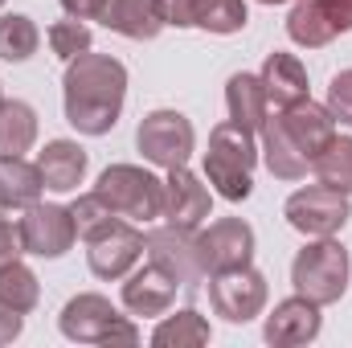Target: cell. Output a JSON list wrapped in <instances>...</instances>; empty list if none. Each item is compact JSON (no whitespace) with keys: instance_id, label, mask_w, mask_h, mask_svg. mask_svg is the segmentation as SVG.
I'll list each match as a JSON object with an SVG mask.
<instances>
[{"instance_id":"9","label":"cell","mask_w":352,"mask_h":348,"mask_svg":"<svg viewBox=\"0 0 352 348\" xmlns=\"http://www.w3.org/2000/svg\"><path fill=\"white\" fill-rule=\"evenodd\" d=\"M197 254L213 270H238L250 259V230L238 226V221H226V226H217L213 234H205L197 242Z\"/></svg>"},{"instance_id":"27","label":"cell","mask_w":352,"mask_h":348,"mask_svg":"<svg viewBox=\"0 0 352 348\" xmlns=\"http://www.w3.org/2000/svg\"><path fill=\"white\" fill-rule=\"evenodd\" d=\"M62 4L78 17H102V8H107V0H62Z\"/></svg>"},{"instance_id":"3","label":"cell","mask_w":352,"mask_h":348,"mask_svg":"<svg viewBox=\"0 0 352 348\" xmlns=\"http://www.w3.org/2000/svg\"><path fill=\"white\" fill-rule=\"evenodd\" d=\"M98 197H102V205L111 213H127V217H152L164 205L160 184L148 173H135V168H111V173H102Z\"/></svg>"},{"instance_id":"15","label":"cell","mask_w":352,"mask_h":348,"mask_svg":"<svg viewBox=\"0 0 352 348\" xmlns=\"http://www.w3.org/2000/svg\"><path fill=\"white\" fill-rule=\"evenodd\" d=\"M316 332H320V316H316V307H311V303H303V299L283 303V307L270 316V324H266V340H270V345L311 340Z\"/></svg>"},{"instance_id":"1","label":"cell","mask_w":352,"mask_h":348,"mask_svg":"<svg viewBox=\"0 0 352 348\" xmlns=\"http://www.w3.org/2000/svg\"><path fill=\"white\" fill-rule=\"evenodd\" d=\"M123 102V66L111 58H78V66L66 74V115L78 131L102 135L115 127Z\"/></svg>"},{"instance_id":"19","label":"cell","mask_w":352,"mask_h":348,"mask_svg":"<svg viewBox=\"0 0 352 348\" xmlns=\"http://www.w3.org/2000/svg\"><path fill=\"white\" fill-rule=\"evenodd\" d=\"M230 111H234V123L258 127L263 123V83H254L250 74L230 78Z\"/></svg>"},{"instance_id":"2","label":"cell","mask_w":352,"mask_h":348,"mask_svg":"<svg viewBox=\"0 0 352 348\" xmlns=\"http://www.w3.org/2000/svg\"><path fill=\"white\" fill-rule=\"evenodd\" d=\"M250 164H254V144H250V135L242 131V123L217 127V131H213V144H209L205 173H209V180L221 188V197H230V201L250 197Z\"/></svg>"},{"instance_id":"4","label":"cell","mask_w":352,"mask_h":348,"mask_svg":"<svg viewBox=\"0 0 352 348\" xmlns=\"http://www.w3.org/2000/svg\"><path fill=\"white\" fill-rule=\"evenodd\" d=\"M344 279H349V259L340 246L324 242V246H311L295 259V283L303 295H311L316 303H328L344 291Z\"/></svg>"},{"instance_id":"11","label":"cell","mask_w":352,"mask_h":348,"mask_svg":"<svg viewBox=\"0 0 352 348\" xmlns=\"http://www.w3.org/2000/svg\"><path fill=\"white\" fill-rule=\"evenodd\" d=\"M205 213H209V193L188 173L173 168V180H168V221L176 230H192Z\"/></svg>"},{"instance_id":"20","label":"cell","mask_w":352,"mask_h":348,"mask_svg":"<svg viewBox=\"0 0 352 348\" xmlns=\"http://www.w3.org/2000/svg\"><path fill=\"white\" fill-rule=\"evenodd\" d=\"M324 184L336 193H352V140H328V152L316 156Z\"/></svg>"},{"instance_id":"16","label":"cell","mask_w":352,"mask_h":348,"mask_svg":"<svg viewBox=\"0 0 352 348\" xmlns=\"http://www.w3.org/2000/svg\"><path fill=\"white\" fill-rule=\"evenodd\" d=\"M263 83H266V94H270L274 102H283V107H291V102H299V98L307 94V78H303L299 62L287 58V54H274V58L266 62Z\"/></svg>"},{"instance_id":"26","label":"cell","mask_w":352,"mask_h":348,"mask_svg":"<svg viewBox=\"0 0 352 348\" xmlns=\"http://www.w3.org/2000/svg\"><path fill=\"white\" fill-rule=\"evenodd\" d=\"M16 238H21V234H16V230L4 221V226H0V270L16 259Z\"/></svg>"},{"instance_id":"21","label":"cell","mask_w":352,"mask_h":348,"mask_svg":"<svg viewBox=\"0 0 352 348\" xmlns=\"http://www.w3.org/2000/svg\"><path fill=\"white\" fill-rule=\"evenodd\" d=\"M33 50H37V29L29 25V17H4L0 21V58L25 62Z\"/></svg>"},{"instance_id":"5","label":"cell","mask_w":352,"mask_h":348,"mask_svg":"<svg viewBox=\"0 0 352 348\" xmlns=\"http://www.w3.org/2000/svg\"><path fill=\"white\" fill-rule=\"evenodd\" d=\"M140 152L156 164L180 168L192 152V127L184 123V115L176 111H156L152 119H144L140 127Z\"/></svg>"},{"instance_id":"18","label":"cell","mask_w":352,"mask_h":348,"mask_svg":"<svg viewBox=\"0 0 352 348\" xmlns=\"http://www.w3.org/2000/svg\"><path fill=\"white\" fill-rule=\"evenodd\" d=\"M33 140V111L25 102H4L0 107V156L25 152Z\"/></svg>"},{"instance_id":"25","label":"cell","mask_w":352,"mask_h":348,"mask_svg":"<svg viewBox=\"0 0 352 348\" xmlns=\"http://www.w3.org/2000/svg\"><path fill=\"white\" fill-rule=\"evenodd\" d=\"M332 102H336L340 119H349L352 123V74H340V78L332 83Z\"/></svg>"},{"instance_id":"13","label":"cell","mask_w":352,"mask_h":348,"mask_svg":"<svg viewBox=\"0 0 352 348\" xmlns=\"http://www.w3.org/2000/svg\"><path fill=\"white\" fill-rule=\"evenodd\" d=\"M102 21H107L111 29L127 33V37H152V33L164 25L156 0H107Z\"/></svg>"},{"instance_id":"23","label":"cell","mask_w":352,"mask_h":348,"mask_svg":"<svg viewBox=\"0 0 352 348\" xmlns=\"http://www.w3.org/2000/svg\"><path fill=\"white\" fill-rule=\"evenodd\" d=\"M50 41H54V50H58V58H82V50L90 45V33L78 25V21H62V25H54L50 29Z\"/></svg>"},{"instance_id":"24","label":"cell","mask_w":352,"mask_h":348,"mask_svg":"<svg viewBox=\"0 0 352 348\" xmlns=\"http://www.w3.org/2000/svg\"><path fill=\"white\" fill-rule=\"evenodd\" d=\"M192 320H197V312H180V320L164 324V328L156 332V345H168V340H184V336H192V340H205V328H197Z\"/></svg>"},{"instance_id":"6","label":"cell","mask_w":352,"mask_h":348,"mask_svg":"<svg viewBox=\"0 0 352 348\" xmlns=\"http://www.w3.org/2000/svg\"><path fill=\"white\" fill-rule=\"evenodd\" d=\"M156 8L173 25H205L217 33H234L246 25V8L238 0H156Z\"/></svg>"},{"instance_id":"28","label":"cell","mask_w":352,"mask_h":348,"mask_svg":"<svg viewBox=\"0 0 352 348\" xmlns=\"http://www.w3.org/2000/svg\"><path fill=\"white\" fill-rule=\"evenodd\" d=\"M266 4H274V0H266Z\"/></svg>"},{"instance_id":"10","label":"cell","mask_w":352,"mask_h":348,"mask_svg":"<svg viewBox=\"0 0 352 348\" xmlns=\"http://www.w3.org/2000/svg\"><path fill=\"white\" fill-rule=\"evenodd\" d=\"M94 250H90V266H94V274H119L127 262L140 254V234H131V230H123V226H102L94 238Z\"/></svg>"},{"instance_id":"22","label":"cell","mask_w":352,"mask_h":348,"mask_svg":"<svg viewBox=\"0 0 352 348\" xmlns=\"http://www.w3.org/2000/svg\"><path fill=\"white\" fill-rule=\"evenodd\" d=\"M33 299H37L33 274L21 270V266H4V270H0V303H8L12 312H29Z\"/></svg>"},{"instance_id":"14","label":"cell","mask_w":352,"mask_h":348,"mask_svg":"<svg viewBox=\"0 0 352 348\" xmlns=\"http://www.w3.org/2000/svg\"><path fill=\"white\" fill-rule=\"evenodd\" d=\"M316 21H324V37H332L336 29H352V0H311L303 4L295 17H291V37L295 41H307Z\"/></svg>"},{"instance_id":"8","label":"cell","mask_w":352,"mask_h":348,"mask_svg":"<svg viewBox=\"0 0 352 348\" xmlns=\"http://www.w3.org/2000/svg\"><path fill=\"white\" fill-rule=\"evenodd\" d=\"M287 213H291V226H299L307 234H332L336 226H344L349 205H344V197H332L328 188H307V193L291 197Z\"/></svg>"},{"instance_id":"17","label":"cell","mask_w":352,"mask_h":348,"mask_svg":"<svg viewBox=\"0 0 352 348\" xmlns=\"http://www.w3.org/2000/svg\"><path fill=\"white\" fill-rule=\"evenodd\" d=\"M41 188V173L21 164L16 156H0V205H25Z\"/></svg>"},{"instance_id":"12","label":"cell","mask_w":352,"mask_h":348,"mask_svg":"<svg viewBox=\"0 0 352 348\" xmlns=\"http://www.w3.org/2000/svg\"><path fill=\"white\" fill-rule=\"evenodd\" d=\"M37 173H41V180H45L50 188L70 193V188H78V180L87 173V156H82V148H74V144H50V148L41 152V160H37Z\"/></svg>"},{"instance_id":"7","label":"cell","mask_w":352,"mask_h":348,"mask_svg":"<svg viewBox=\"0 0 352 348\" xmlns=\"http://www.w3.org/2000/svg\"><path fill=\"white\" fill-rule=\"evenodd\" d=\"M74 213H62V209H54V205H37L29 217H25V226H21V242H25V250H33V254H50V259H58L66 246H70V238H74Z\"/></svg>"}]
</instances>
